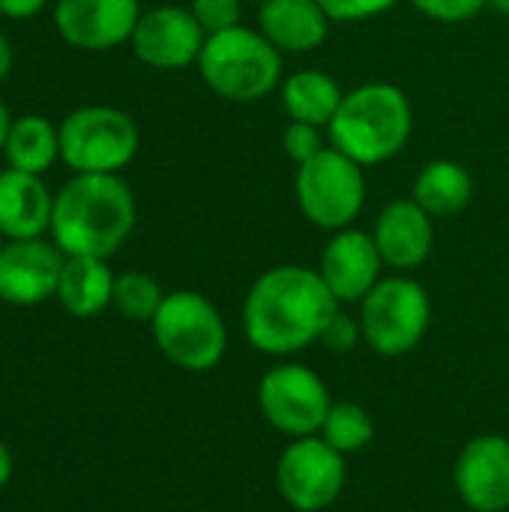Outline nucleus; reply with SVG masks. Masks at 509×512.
Wrapping results in <instances>:
<instances>
[{
	"mask_svg": "<svg viewBox=\"0 0 509 512\" xmlns=\"http://www.w3.org/2000/svg\"><path fill=\"white\" fill-rule=\"evenodd\" d=\"M339 312L318 270L282 264L255 279L243 303V327L261 354H297L321 339Z\"/></svg>",
	"mask_w": 509,
	"mask_h": 512,
	"instance_id": "1",
	"label": "nucleus"
},
{
	"mask_svg": "<svg viewBox=\"0 0 509 512\" xmlns=\"http://www.w3.org/2000/svg\"><path fill=\"white\" fill-rule=\"evenodd\" d=\"M138 207L120 174H72L54 192L51 240L66 258H111L135 231Z\"/></svg>",
	"mask_w": 509,
	"mask_h": 512,
	"instance_id": "2",
	"label": "nucleus"
},
{
	"mask_svg": "<svg viewBox=\"0 0 509 512\" xmlns=\"http://www.w3.org/2000/svg\"><path fill=\"white\" fill-rule=\"evenodd\" d=\"M414 132V108L402 87L372 81L342 96L336 117L327 126L330 147L357 165H381L402 153Z\"/></svg>",
	"mask_w": 509,
	"mask_h": 512,
	"instance_id": "3",
	"label": "nucleus"
},
{
	"mask_svg": "<svg viewBox=\"0 0 509 512\" xmlns=\"http://www.w3.org/2000/svg\"><path fill=\"white\" fill-rule=\"evenodd\" d=\"M198 72L228 102H258L282 81V51L252 27H231L207 36Z\"/></svg>",
	"mask_w": 509,
	"mask_h": 512,
	"instance_id": "4",
	"label": "nucleus"
},
{
	"mask_svg": "<svg viewBox=\"0 0 509 512\" xmlns=\"http://www.w3.org/2000/svg\"><path fill=\"white\" fill-rule=\"evenodd\" d=\"M138 147V123L114 105H81L60 123V159L72 174H120Z\"/></svg>",
	"mask_w": 509,
	"mask_h": 512,
	"instance_id": "5",
	"label": "nucleus"
},
{
	"mask_svg": "<svg viewBox=\"0 0 509 512\" xmlns=\"http://www.w3.org/2000/svg\"><path fill=\"white\" fill-rule=\"evenodd\" d=\"M150 327L159 351L186 372H210L225 357V321L219 309L198 291L165 294Z\"/></svg>",
	"mask_w": 509,
	"mask_h": 512,
	"instance_id": "6",
	"label": "nucleus"
},
{
	"mask_svg": "<svg viewBox=\"0 0 509 512\" xmlns=\"http://www.w3.org/2000/svg\"><path fill=\"white\" fill-rule=\"evenodd\" d=\"M294 192L300 213L312 225L324 231H342L360 216L366 204L363 165H357L336 147H324L318 156L297 165Z\"/></svg>",
	"mask_w": 509,
	"mask_h": 512,
	"instance_id": "7",
	"label": "nucleus"
},
{
	"mask_svg": "<svg viewBox=\"0 0 509 512\" xmlns=\"http://www.w3.org/2000/svg\"><path fill=\"white\" fill-rule=\"evenodd\" d=\"M432 321V303L420 282L408 276L381 279L366 297L360 312L363 339L381 357L411 354L426 336Z\"/></svg>",
	"mask_w": 509,
	"mask_h": 512,
	"instance_id": "8",
	"label": "nucleus"
},
{
	"mask_svg": "<svg viewBox=\"0 0 509 512\" xmlns=\"http://www.w3.org/2000/svg\"><path fill=\"white\" fill-rule=\"evenodd\" d=\"M258 405L273 429L291 438H309L321 432L333 402L327 384L312 369L300 363H282L261 378Z\"/></svg>",
	"mask_w": 509,
	"mask_h": 512,
	"instance_id": "9",
	"label": "nucleus"
},
{
	"mask_svg": "<svg viewBox=\"0 0 509 512\" xmlns=\"http://www.w3.org/2000/svg\"><path fill=\"white\" fill-rule=\"evenodd\" d=\"M276 486L294 510H327L345 489V456L324 438H297L279 456Z\"/></svg>",
	"mask_w": 509,
	"mask_h": 512,
	"instance_id": "10",
	"label": "nucleus"
},
{
	"mask_svg": "<svg viewBox=\"0 0 509 512\" xmlns=\"http://www.w3.org/2000/svg\"><path fill=\"white\" fill-rule=\"evenodd\" d=\"M129 42H132L135 57L144 66L171 72V69H186L198 63L207 33L195 21L192 9L156 6L150 12H141Z\"/></svg>",
	"mask_w": 509,
	"mask_h": 512,
	"instance_id": "11",
	"label": "nucleus"
},
{
	"mask_svg": "<svg viewBox=\"0 0 509 512\" xmlns=\"http://www.w3.org/2000/svg\"><path fill=\"white\" fill-rule=\"evenodd\" d=\"M138 0H54V30L81 51H111L132 39Z\"/></svg>",
	"mask_w": 509,
	"mask_h": 512,
	"instance_id": "12",
	"label": "nucleus"
},
{
	"mask_svg": "<svg viewBox=\"0 0 509 512\" xmlns=\"http://www.w3.org/2000/svg\"><path fill=\"white\" fill-rule=\"evenodd\" d=\"M66 255L54 240H6L0 252V300L9 306H39L57 297Z\"/></svg>",
	"mask_w": 509,
	"mask_h": 512,
	"instance_id": "13",
	"label": "nucleus"
},
{
	"mask_svg": "<svg viewBox=\"0 0 509 512\" xmlns=\"http://www.w3.org/2000/svg\"><path fill=\"white\" fill-rule=\"evenodd\" d=\"M384 258L372 234L357 228H342L324 246L321 279L339 303H363V297L381 282Z\"/></svg>",
	"mask_w": 509,
	"mask_h": 512,
	"instance_id": "14",
	"label": "nucleus"
},
{
	"mask_svg": "<svg viewBox=\"0 0 509 512\" xmlns=\"http://www.w3.org/2000/svg\"><path fill=\"white\" fill-rule=\"evenodd\" d=\"M456 492L474 512L509 510V441L501 435L474 438L456 462Z\"/></svg>",
	"mask_w": 509,
	"mask_h": 512,
	"instance_id": "15",
	"label": "nucleus"
},
{
	"mask_svg": "<svg viewBox=\"0 0 509 512\" xmlns=\"http://www.w3.org/2000/svg\"><path fill=\"white\" fill-rule=\"evenodd\" d=\"M372 237L387 267L417 270L432 255L435 225L432 216L414 198H399L381 210Z\"/></svg>",
	"mask_w": 509,
	"mask_h": 512,
	"instance_id": "16",
	"label": "nucleus"
},
{
	"mask_svg": "<svg viewBox=\"0 0 509 512\" xmlns=\"http://www.w3.org/2000/svg\"><path fill=\"white\" fill-rule=\"evenodd\" d=\"M54 195L39 174L0 171V231L6 240H36L51 231Z\"/></svg>",
	"mask_w": 509,
	"mask_h": 512,
	"instance_id": "17",
	"label": "nucleus"
},
{
	"mask_svg": "<svg viewBox=\"0 0 509 512\" xmlns=\"http://www.w3.org/2000/svg\"><path fill=\"white\" fill-rule=\"evenodd\" d=\"M333 18L318 0H261L258 30L282 54H306L324 45Z\"/></svg>",
	"mask_w": 509,
	"mask_h": 512,
	"instance_id": "18",
	"label": "nucleus"
},
{
	"mask_svg": "<svg viewBox=\"0 0 509 512\" xmlns=\"http://www.w3.org/2000/svg\"><path fill=\"white\" fill-rule=\"evenodd\" d=\"M114 279L117 276L111 273L108 258H66L57 285V300L72 318H96L114 300Z\"/></svg>",
	"mask_w": 509,
	"mask_h": 512,
	"instance_id": "19",
	"label": "nucleus"
},
{
	"mask_svg": "<svg viewBox=\"0 0 509 512\" xmlns=\"http://www.w3.org/2000/svg\"><path fill=\"white\" fill-rule=\"evenodd\" d=\"M471 198H474V177L462 162L453 159L429 162L414 180V201L432 219L462 213L471 204Z\"/></svg>",
	"mask_w": 509,
	"mask_h": 512,
	"instance_id": "20",
	"label": "nucleus"
},
{
	"mask_svg": "<svg viewBox=\"0 0 509 512\" xmlns=\"http://www.w3.org/2000/svg\"><path fill=\"white\" fill-rule=\"evenodd\" d=\"M3 156H6V168H18L42 177L60 159V126H54L45 114L15 117Z\"/></svg>",
	"mask_w": 509,
	"mask_h": 512,
	"instance_id": "21",
	"label": "nucleus"
},
{
	"mask_svg": "<svg viewBox=\"0 0 509 512\" xmlns=\"http://www.w3.org/2000/svg\"><path fill=\"white\" fill-rule=\"evenodd\" d=\"M342 87L333 75L321 69H300L291 78L282 81V105L291 120L312 123V126H330L342 105Z\"/></svg>",
	"mask_w": 509,
	"mask_h": 512,
	"instance_id": "22",
	"label": "nucleus"
},
{
	"mask_svg": "<svg viewBox=\"0 0 509 512\" xmlns=\"http://www.w3.org/2000/svg\"><path fill=\"white\" fill-rule=\"evenodd\" d=\"M321 438L339 450L342 456L348 453H360L363 447L372 444L375 438V423L369 417V411L357 402H339V405H330L327 411V420L321 426Z\"/></svg>",
	"mask_w": 509,
	"mask_h": 512,
	"instance_id": "23",
	"label": "nucleus"
},
{
	"mask_svg": "<svg viewBox=\"0 0 509 512\" xmlns=\"http://www.w3.org/2000/svg\"><path fill=\"white\" fill-rule=\"evenodd\" d=\"M162 300H165L162 285L153 276L141 273V270H126V273H120L114 279V300H111V306L123 318H129V321H147L150 324L156 318Z\"/></svg>",
	"mask_w": 509,
	"mask_h": 512,
	"instance_id": "24",
	"label": "nucleus"
},
{
	"mask_svg": "<svg viewBox=\"0 0 509 512\" xmlns=\"http://www.w3.org/2000/svg\"><path fill=\"white\" fill-rule=\"evenodd\" d=\"M243 3L246 0H192V15L195 21L204 27L207 36L240 27V15H243Z\"/></svg>",
	"mask_w": 509,
	"mask_h": 512,
	"instance_id": "25",
	"label": "nucleus"
},
{
	"mask_svg": "<svg viewBox=\"0 0 509 512\" xmlns=\"http://www.w3.org/2000/svg\"><path fill=\"white\" fill-rule=\"evenodd\" d=\"M282 147H285V156L297 165L309 162L312 156H318L327 144L321 138V126H312V123H300V120H291L285 135H282Z\"/></svg>",
	"mask_w": 509,
	"mask_h": 512,
	"instance_id": "26",
	"label": "nucleus"
},
{
	"mask_svg": "<svg viewBox=\"0 0 509 512\" xmlns=\"http://www.w3.org/2000/svg\"><path fill=\"white\" fill-rule=\"evenodd\" d=\"M426 18L441 21V24H459V21H471L483 6H489V0H411Z\"/></svg>",
	"mask_w": 509,
	"mask_h": 512,
	"instance_id": "27",
	"label": "nucleus"
},
{
	"mask_svg": "<svg viewBox=\"0 0 509 512\" xmlns=\"http://www.w3.org/2000/svg\"><path fill=\"white\" fill-rule=\"evenodd\" d=\"M363 339V327H360V321H354L351 315H345V312H336L330 321H327V327H324V333H321V339L318 342H324L330 351H339V354H348V351H354L357 348V342Z\"/></svg>",
	"mask_w": 509,
	"mask_h": 512,
	"instance_id": "28",
	"label": "nucleus"
},
{
	"mask_svg": "<svg viewBox=\"0 0 509 512\" xmlns=\"http://www.w3.org/2000/svg\"><path fill=\"white\" fill-rule=\"evenodd\" d=\"M333 21H366L387 9H393L399 0H318Z\"/></svg>",
	"mask_w": 509,
	"mask_h": 512,
	"instance_id": "29",
	"label": "nucleus"
},
{
	"mask_svg": "<svg viewBox=\"0 0 509 512\" xmlns=\"http://www.w3.org/2000/svg\"><path fill=\"white\" fill-rule=\"evenodd\" d=\"M51 0H0V15L12 21H27L36 18Z\"/></svg>",
	"mask_w": 509,
	"mask_h": 512,
	"instance_id": "30",
	"label": "nucleus"
},
{
	"mask_svg": "<svg viewBox=\"0 0 509 512\" xmlns=\"http://www.w3.org/2000/svg\"><path fill=\"white\" fill-rule=\"evenodd\" d=\"M12 63H15V51H12L9 39L0 33V84L9 78V72H12Z\"/></svg>",
	"mask_w": 509,
	"mask_h": 512,
	"instance_id": "31",
	"label": "nucleus"
},
{
	"mask_svg": "<svg viewBox=\"0 0 509 512\" xmlns=\"http://www.w3.org/2000/svg\"><path fill=\"white\" fill-rule=\"evenodd\" d=\"M12 471H15V462H12V453L9 447L0 441V489L12 480Z\"/></svg>",
	"mask_w": 509,
	"mask_h": 512,
	"instance_id": "32",
	"label": "nucleus"
},
{
	"mask_svg": "<svg viewBox=\"0 0 509 512\" xmlns=\"http://www.w3.org/2000/svg\"><path fill=\"white\" fill-rule=\"evenodd\" d=\"M12 114H9V108H6V102L0 99V153H3V147H6V138H9V129H12Z\"/></svg>",
	"mask_w": 509,
	"mask_h": 512,
	"instance_id": "33",
	"label": "nucleus"
},
{
	"mask_svg": "<svg viewBox=\"0 0 509 512\" xmlns=\"http://www.w3.org/2000/svg\"><path fill=\"white\" fill-rule=\"evenodd\" d=\"M489 6H495L498 12H504V15H509V0H489Z\"/></svg>",
	"mask_w": 509,
	"mask_h": 512,
	"instance_id": "34",
	"label": "nucleus"
},
{
	"mask_svg": "<svg viewBox=\"0 0 509 512\" xmlns=\"http://www.w3.org/2000/svg\"><path fill=\"white\" fill-rule=\"evenodd\" d=\"M3 246H6V237H3V231H0V252H3Z\"/></svg>",
	"mask_w": 509,
	"mask_h": 512,
	"instance_id": "35",
	"label": "nucleus"
},
{
	"mask_svg": "<svg viewBox=\"0 0 509 512\" xmlns=\"http://www.w3.org/2000/svg\"><path fill=\"white\" fill-rule=\"evenodd\" d=\"M258 3H261V0H258Z\"/></svg>",
	"mask_w": 509,
	"mask_h": 512,
	"instance_id": "36",
	"label": "nucleus"
}]
</instances>
